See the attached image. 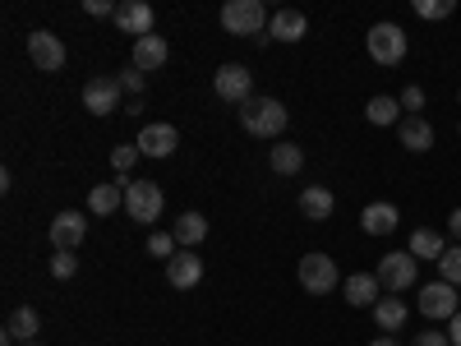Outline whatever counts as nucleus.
I'll list each match as a JSON object with an SVG mask.
<instances>
[{
	"label": "nucleus",
	"mask_w": 461,
	"mask_h": 346,
	"mask_svg": "<svg viewBox=\"0 0 461 346\" xmlns=\"http://www.w3.org/2000/svg\"><path fill=\"white\" fill-rule=\"evenodd\" d=\"M148 254L152 259H176V236H171V231H152V236H148Z\"/></svg>",
	"instance_id": "obj_28"
},
{
	"label": "nucleus",
	"mask_w": 461,
	"mask_h": 346,
	"mask_svg": "<svg viewBox=\"0 0 461 346\" xmlns=\"http://www.w3.org/2000/svg\"><path fill=\"white\" fill-rule=\"evenodd\" d=\"M402 111H411V115L425 111V88H415V84H411V88L402 93Z\"/></svg>",
	"instance_id": "obj_34"
},
{
	"label": "nucleus",
	"mask_w": 461,
	"mask_h": 346,
	"mask_svg": "<svg viewBox=\"0 0 461 346\" xmlns=\"http://www.w3.org/2000/svg\"><path fill=\"white\" fill-rule=\"evenodd\" d=\"M365 47L378 65H402L406 60V28L402 23H374L369 37H365Z\"/></svg>",
	"instance_id": "obj_4"
},
{
	"label": "nucleus",
	"mask_w": 461,
	"mask_h": 346,
	"mask_svg": "<svg viewBox=\"0 0 461 346\" xmlns=\"http://www.w3.org/2000/svg\"><path fill=\"white\" fill-rule=\"evenodd\" d=\"M267 14L263 0H226L221 5V28L230 37H254V42H267Z\"/></svg>",
	"instance_id": "obj_2"
},
{
	"label": "nucleus",
	"mask_w": 461,
	"mask_h": 346,
	"mask_svg": "<svg viewBox=\"0 0 461 346\" xmlns=\"http://www.w3.org/2000/svg\"><path fill=\"white\" fill-rule=\"evenodd\" d=\"M411 254L415 259H443L447 254V245H443V236H438V231L434 226H420V231H411Z\"/></svg>",
	"instance_id": "obj_25"
},
{
	"label": "nucleus",
	"mask_w": 461,
	"mask_h": 346,
	"mask_svg": "<svg viewBox=\"0 0 461 346\" xmlns=\"http://www.w3.org/2000/svg\"><path fill=\"white\" fill-rule=\"evenodd\" d=\"M84 236H88V217L84 213H60L56 222H51V245L56 250H79L84 245Z\"/></svg>",
	"instance_id": "obj_12"
},
{
	"label": "nucleus",
	"mask_w": 461,
	"mask_h": 346,
	"mask_svg": "<svg viewBox=\"0 0 461 346\" xmlns=\"http://www.w3.org/2000/svg\"><path fill=\"white\" fill-rule=\"evenodd\" d=\"M23 346H37V341H23Z\"/></svg>",
	"instance_id": "obj_40"
},
{
	"label": "nucleus",
	"mask_w": 461,
	"mask_h": 346,
	"mask_svg": "<svg viewBox=\"0 0 461 346\" xmlns=\"http://www.w3.org/2000/svg\"><path fill=\"white\" fill-rule=\"evenodd\" d=\"M452 0H415V14L420 19H452Z\"/></svg>",
	"instance_id": "obj_32"
},
{
	"label": "nucleus",
	"mask_w": 461,
	"mask_h": 346,
	"mask_svg": "<svg viewBox=\"0 0 461 346\" xmlns=\"http://www.w3.org/2000/svg\"><path fill=\"white\" fill-rule=\"evenodd\" d=\"M121 79L115 74H97V79H88L84 84V106L93 111V115H111V111H121Z\"/></svg>",
	"instance_id": "obj_10"
},
{
	"label": "nucleus",
	"mask_w": 461,
	"mask_h": 346,
	"mask_svg": "<svg viewBox=\"0 0 461 346\" xmlns=\"http://www.w3.org/2000/svg\"><path fill=\"white\" fill-rule=\"evenodd\" d=\"M397 134H402L406 152H429L434 148V125L425 121V115H406V121L397 125Z\"/></svg>",
	"instance_id": "obj_18"
},
{
	"label": "nucleus",
	"mask_w": 461,
	"mask_h": 346,
	"mask_svg": "<svg viewBox=\"0 0 461 346\" xmlns=\"http://www.w3.org/2000/svg\"><path fill=\"white\" fill-rule=\"evenodd\" d=\"M447 341H452V346H461V314L447 323Z\"/></svg>",
	"instance_id": "obj_38"
},
{
	"label": "nucleus",
	"mask_w": 461,
	"mask_h": 346,
	"mask_svg": "<svg viewBox=\"0 0 461 346\" xmlns=\"http://www.w3.org/2000/svg\"><path fill=\"white\" fill-rule=\"evenodd\" d=\"M438 278L452 282V287H461V245H452V250L438 259Z\"/></svg>",
	"instance_id": "obj_29"
},
{
	"label": "nucleus",
	"mask_w": 461,
	"mask_h": 346,
	"mask_svg": "<svg viewBox=\"0 0 461 346\" xmlns=\"http://www.w3.org/2000/svg\"><path fill=\"white\" fill-rule=\"evenodd\" d=\"M286 121H291V111H286L277 97H249V102L240 106V125H245V134H254V139H282Z\"/></svg>",
	"instance_id": "obj_1"
},
{
	"label": "nucleus",
	"mask_w": 461,
	"mask_h": 346,
	"mask_svg": "<svg viewBox=\"0 0 461 346\" xmlns=\"http://www.w3.org/2000/svg\"><path fill=\"white\" fill-rule=\"evenodd\" d=\"M420 314H425V319H456L461 314V296H456V287L452 282H429L425 291H420Z\"/></svg>",
	"instance_id": "obj_7"
},
{
	"label": "nucleus",
	"mask_w": 461,
	"mask_h": 346,
	"mask_svg": "<svg viewBox=\"0 0 461 346\" xmlns=\"http://www.w3.org/2000/svg\"><path fill=\"white\" fill-rule=\"evenodd\" d=\"M337 282H341L337 259H328V254H304L300 259V287L310 291V296H328Z\"/></svg>",
	"instance_id": "obj_6"
},
{
	"label": "nucleus",
	"mask_w": 461,
	"mask_h": 346,
	"mask_svg": "<svg viewBox=\"0 0 461 346\" xmlns=\"http://www.w3.org/2000/svg\"><path fill=\"white\" fill-rule=\"evenodd\" d=\"M171 236H176V245H185V250H194L203 236H208V222H203V213H180L176 217V231H171Z\"/></svg>",
	"instance_id": "obj_23"
},
{
	"label": "nucleus",
	"mask_w": 461,
	"mask_h": 346,
	"mask_svg": "<svg viewBox=\"0 0 461 346\" xmlns=\"http://www.w3.org/2000/svg\"><path fill=\"white\" fill-rule=\"evenodd\" d=\"M267 162H273V171H277V176H295V171L304 167V152H300L295 143H273Z\"/></svg>",
	"instance_id": "obj_26"
},
{
	"label": "nucleus",
	"mask_w": 461,
	"mask_h": 346,
	"mask_svg": "<svg viewBox=\"0 0 461 346\" xmlns=\"http://www.w3.org/2000/svg\"><path fill=\"white\" fill-rule=\"evenodd\" d=\"M125 185H130V176H115V180H106V185H93V189H88V208H93L97 217L125 208Z\"/></svg>",
	"instance_id": "obj_15"
},
{
	"label": "nucleus",
	"mask_w": 461,
	"mask_h": 346,
	"mask_svg": "<svg viewBox=\"0 0 461 346\" xmlns=\"http://www.w3.org/2000/svg\"><path fill=\"white\" fill-rule=\"evenodd\" d=\"M411 346H452V341H447V332H420Z\"/></svg>",
	"instance_id": "obj_36"
},
{
	"label": "nucleus",
	"mask_w": 461,
	"mask_h": 346,
	"mask_svg": "<svg viewBox=\"0 0 461 346\" xmlns=\"http://www.w3.org/2000/svg\"><path fill=\"white\" fill-rule=\"evenodd\" d=\"M249 88H254V74H249L245 65H221V69L212 74V93H217L221 102H240V106H245V102L254 97Z\"/></svg>",
	"instance_id": "obj_9"
},
{
	"label": "nucleus",
	"mask_w": 461,
	"mask_h": 346,
	"mask_svg": "<svg viewBox=\"0 0 461 346\" xmlns=\"http://www.w3.org/2000/svg\"><path fill=\"white\" fill-rule=\"evenodd\" d=\"M369 346H402V341H397V337H393V332H383V337H374V341H369Z\"/></svg>",
	"instance_id": "obj_39"
},
{
	"label": "nucleus",
	"mask_w": 461,
	"mask_h": 346,
	"mask_svg": "<svg viewBox=\"0 0 461 346\" xmlns=\"http://www.w3.org/2000/svg\"><path fill=\"white\" fill-rule=\"evenodd\" d=\"M406 300L402 296H383L378 305H374V323H378V332H397L402 323H406Z\"/></svg>",
	"instance_id": "obj_22"
},
{
	"label": "nucleus",
	"mask_w": 461,
	"mask_h": 346,
	"mask_svg": "<svg viewBox=\"0 0 461 346\" xmlns=\"http://www.w3.org/2000/svg\"><path fill=\"white\" fill-rule=\"evenodd\" d=\"M447 231L461 241V208H452V213H447Z\"/></svg>",
	"instance_id": "obj_37"
},
{
	"label": "nucleus",
	"mask_w": 461,
	"mask_h": 346,
	"mask_svg": "<svg viewBox=\"0 0 461 346\" xmlns=\"http://www.w3.org/2000/svg\"><path fill=\"white\" fill-rule=\"evenodd\" d=\"M167 282L176 287V291H189V287H199L203 282V259L194 254V250H180L171 263H167Z\"/></svg>",
	"instance_id": "obj_13"
},
{
	"label": "nucleus",
	"mask_w": 461,
	"mask_h": 346,
	"mask_svg": "<svg viewBox=\"0 0 461 346\" xmlns=\"http://www.w3.org/2000/svg\"><path fill=\"white\" fill-rule=\"evenodd\" d=\"M162 208H167V199H162V185L158 180H130L125 185V213L134 222H158Z\"/></svg>",
	"instance_id": "obj_5"
},
{
	"label": "nucleus",
	"mask_w": 461,
	"mask_h": 346,
	"mask_svg": "<svg viewBox=\"0 0 461 346\" xmlns=\"http://www.w3.org/2000/svg\"><path fill=\"white\" fill-rule=\"evenodd\" d=\"M374 278H378V287L388 291V296H402V291H406V287H415V278H420V259H415L411 250L383 254V259H378V268H374Z\"/></svg>",
	"instance_id": "obj_3"
},
{
	"label": "nucleus",
	"mask_w": 461,
	"mask_h": 346,
	"mask_svg": "<svg viewBox=\"0 0 461 346\" xmlns=\"http://www.w3.org/2000/svg\"><path fill=\"white\" fill-rule=\"evenodd\" d=\"M176 148H180L176 125H143L139 130V152H143V158H171Z\"/></svg>",
	"instance_id": "obj_14"
},
{
	"label": "nucleus",
	"mask_w": 461,
	"mask_h": 346,
	"mask_svg": "<svg viewBox=\"0 0 461 346\" xmlns=\"http://www.w3.org/2000/svg\"><path fill=\"white\" fill-rule=\"evenodd\" d=\"M115 28H121L125 37H148L152 32V5L148 0H121V5H115Z\"/></svg>",
	"instance_id": "obj_11"
},
{
	"label": "nucleus",
	"mask_w": 461,
	"mask_h": 346,
	"mask_svg": "<svg viewBox=\"0 0 461 346\" xmlns=\"http://www.w3.org/2000/svg\"><path fill=\"white\" fill-rule=\"evenodd\" d=\"M397 111H402L397 97H369V106H365L369 125H397Z\"/></svg>",
	"instance_id": "obj_27"
},
{
	"label": "nucleus",
	"mask_w": 461,
	"mask_h": 346,
	"mask_svg": "<svg viewBox=\"0 0 461 346\" xmlns=\"http://www.w3.org/2000/svg\"><path fill=\"white\" fill-rule=\"evenodd\" d=\"M360 226L369 231V236H393V231L402 226V213H397V204H369L360 213Z\"/></svg>",
	"instance_id": "obj_19"
},
{
	"label": "nucleus",
	"mask_w": 461,
	"mask_h": 346,
	"mask_svg": "<svg viewBox=\"0 0 461 346\" xmlns=\"http://www.w3.org/2000/svg\"><path fill=\"white\" fill-rule=\"evenodd\" d=\"M139 162V143H115V152H111V167H115V176H130V167Z\"/></svg>",
	"instance_id": "obj_30"
},
{
	"label": "nucleus",
	"mask_w": 461,
	"mask_h": 346,
	"mask_svg": "<svg viewBox=\"0 0 461 346\" xmlns=\"http://www.w3.org/2000/svg\"><path fill=\"white\" fill-rule=\"evenodd\" d=\"M28 60L42 69V74H56V69H65V42H60L56 32L37 28V32H28Z\"/></svg>",
	"instance_id": "obj_8"
},
{
	"label": "nucleus",
	"mask_w": 461,
	"mask_h": 346,
	"mask_svg": "<svg viewBox=\"0 0 461 346\" xmlns=\"http://www.w3.org/2000/svg\"><path fill=\"white\" fill-rule=\"evenodd\" d=\"M84 10H88L93 19H102V14H111V19H115V5H111V0H84Z\"/></svg>",
	"instance_id": "obj_35"
},
{
	"label": "nucleus",
	"mask_w": 461,
	"mask_h": 346,
	"mask_svg": "<svg viewBox=\"0 0 461 346\" xmlns=\"http://www.w3.org/2000/svg\"><path fill=\"white\" fill-rule=\"evenodd\" d=\"M37 328H42V319H37V310H32V305H19V310L5 319V332L23 346V341H32L37 337Z\"/></svg>",
	"instance_id": "obj_24"
},
{
	"label": "nucleus",
	"mask_w": 461,
	"mask_h": 346,
	"mask_svg": "<svg viewBox=\"0 0 461 346\" xmlns=\"http://www.w3.org/2000/svg\"><path fill=\"white\" fill-rule=\"evenodd\" d=\"M167 56H171V47H167V37H158V32H148V37H139V42H134V65L143 74L148 69H162Z\"/></svg>",
	"instance_id": "obj_21"
},
{
	"label": "nucleus",
	"mask_w": 461,
	"mask_h": 346,
	"mask_svg": "<svg viewBox=\"0 0 461 346\" xmlns=\"http://www.w3.org/2000/svg\"><path fill=\"white\" fill-rule=\"evenodd\" d=\"M74 273H79V259H74L69 250H56V259H51V278H56V282H69Z\"/></svg>",
	"instance_id": "obj_31"
},
{
	"label": "nucleus",
	"mask_w": 461,
	"mask_h": 346,
	"mask_svg": "<svg viewBox=\"0 0 461 346\" xmlns=\"http://www.w3.org/2000/svg\"><path fill=\"white\" fill-rule=\"evenodd\" d=\"M332 213H337V199H332V189H328V185L300 189V217H304V222H328Z\"/></svg>",
	"instance_id": "obj_16"
},
{
	"label": "nucleus",
	"mask_w": 461,
	"mask_h": 346,
	"mask_svg": "<svg viewBox=\"0 0 461 346\" xmlns=\"http://www.w3.org/2000/svg\"><path fill=\"white\" fill-rule=\"evenodd\" d=\"M115 79H121V88H125L130 97H143V69H139V65H130L125 74H115Z\"/></svg>",
	"instance_id": "obj_33"
},
{
	"label": "nucleus",
	"mask_w": 461,
	"mask_h": 346,
	"mask_svg": "<svg viewBox=\"0 0 461 346\" xmlns=\"http://www.w3.org/2000/svg\"><path fill=\"white\" fill-rule=\"evenodd\" d=\"M304 32H310V19H304L300 10H277L273 19H267V37H277V42H300Z\"/></svg>",
	"instance_id": "obj_20"
},
{
	"label": "nucleus",
	"mask_w": 461,
	"mask_h": 346,
	"mask_svg": "<svg viewBox=\"0 0 461 346\" xmlns=\"http://www.w3.org/2000/svg\"><path fill=\"white\" fill-rule=\"evenodd\" d=\"M341 291H346V305H356V310H374V305L383 300V287H378V278L374 273H356V278H346L341 282Z\"/></svg>",
	"instance_id": "obj_17"
}]
</instances>
